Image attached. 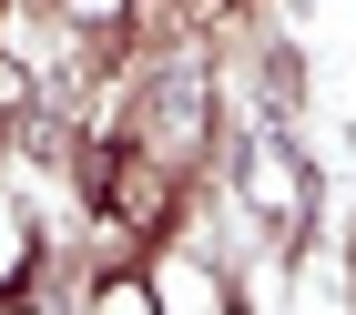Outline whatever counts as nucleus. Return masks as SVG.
Returning <instances> with one entry per match:
<instances>
[{
  "mask_svg": "<svg viewBox=\"0 0 356 315\" xmlns=\"http://www.w3.org/2000/svg\"><path fill=\"white\" fill-rule=\"evenodd\" d=\"M133 132H143L163 163H184L193 143H204V61H193V51H173L163 72H153V92H143V122H133Z\"/></svg>",
  "mask_w": 356,
  "mask_h": 315,
  "instance_id": "obj_1",
  "label": "nucleus"
},
{
  "mask_svg": "<svg viewBox=\"0 0 356 315\" xmlns=\"http://www.w3.org/2000/svg\"><path fill=\"white\" fill-rule=\"evenodd\" d=\"M61 10H72V21H82V31H112V21H122V10H133V0H61Z\"/></svg>",
  "mask_w": 356,
  "mask_h": 315,
  "instance_id": "obj_2",
  "label": "nucleus"
}]
</instances>
